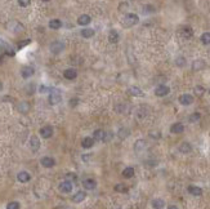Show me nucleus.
Here are the masks:
<instances>
[{
  "instance_id": "obj_1",
  "label": "nucleus",
  "mask_w": 210,
  "mask_h": 209,
  "mask_svg": "<svg viewBox=\"0 0 210 209\" xmlns=\"http://www.w3.org/2000/svg\"><path fill=\"white\" fill-rule=\"evenodd\" d=\"M139 22V17L137 16V14H134V13H128L127 16L124 17V19H122V26L124 27H133V26H135Z\"/></svg>"
},
{
  "instance_id": "obj_2",
  "label": "nucleus",
  "mask_w": 210,
  "mask_h": 209,
  "mask_svg": "<svg viewBox=\"0 0 210 209\" xmlns=\"http://www.w3.org/2000/svg\"><path fill=\"white\" fill-rule=\"evenodd\" d=\"M7 28L10 30V31H13V33H16V34L22 33V31L25 30L23 25L19 23L18 21H10V22H8V23H7Z\"/></svg>"
},
{
  "instance_id": "obj_3",
  "label": "nucleus",
  "mask_w": 210,
  "mask_h": 209,
  "mask_svg": "<svg viewBox=\"0 0 210 209\" xmlns=\"http://www.w3.org/2000/svg\"><path fill=\"white\" fill-rule=\"evenodd\" d=\"M49 48H50V52L53 54H59L61 52L65 49V44L62 43V41H53Z\"/></svg>"
},
{
  "instance_id": "obj_4",
  "label": "nucleus",
  "mask_w": 210,
  "mask_h": 209,
  "mask_svg": "<svg viewBox=\"0 0 210 209\" xmlns=\"http://www.w3.org/2000/svg\"><path fill=\"white\" fill-rule=\"evenodd\" d=\"M50 96H49V103L50 104H57V103H59L61 101H62V97H61V94L57 92V90H54V89H50Z\"/></svg>"
},
{
  "instance_id": "obj_5",
  "label": "nucleus",
  "mask_w": 210,
  "mask_h": 209,
  "mask_svg": "<svg viewBox=\"0 0 210 209\" xmlns=\"http://www.w3.org/2000/svg\"><path fill=\"white\" fill-rule=\"evenodd\" d=\"M58 189L61 192H63V194H70L72 191V183L70 181H63V182H61L59 186H58Z\"/></svg>"
},
{
  "instance_id": "obj_6",
  "label": "nucleus",
  "mask_w": 210,
  "mask_h": 209,
  "mask_svg": "<svg viewBox=\"0 0 210 209\" xmlns=\"http://www.w3.org/2000/svg\"><path fill=\"white\" fill-rule=\"evenodd\" d=\"M40 163L44 168H53V166L56 165V160L53 158H50V156H44V158H41Z\"/></svg>"
},
{
  "instance_id": "obj_7",
  "label": "nucleus",
  "mask_w": 210,
  "mask_h": 209,
  "mask_svg": "<svg viewBox=\"0 0 210 209\" xmlns=\"http://www.w3.org/2000/svg\"><path fill=\"white\" fill-rule=\"evenodd\" d=\"M169 92H170L169 87H166V85H159V87L155 89V94H156L157 97H165V96L169 94Z\"/></svg>"
},
{
  "instance_id": "obj_8",
  "label": "nucleus",
  "mask_w": 210,
  "mask_h": 209,
  "mask_svg": "<svg viewBox=\"0 0 210 209\" xmlns=\"http://www.w3.org/2000/svg\"><path fill=\"white\" fill-rule=\"evenodd\" d=\"M40 135L43 138H50L52 135H53V128L50 127V125H45V127H43L40 129Z\"/></svg>"
},
{
  "instance_id": "obj_9",
  "label": "nucleus",
  "mask_w": 210,
  "mask_h": 209,
  "mask_svg": "<svg viewBox=\"0 0 210 209\" xmlns=\"http://www.w3.org/2000/svg\"><path fill=\"white\" fill-rule=\"evenodd\" d=\"M30 147L34 152H36L39 149H40V141L36 135H32V137L30 138Z\"/></svg>"
},
{
  "instance_id": "obj_10",
  "label": "nucleus",
  "mask_w": 210,
  "mask_h": 209,
  "mask_svg": "<svg viewBox=\"0 0 210 209\" xmlns=\"http://www.w3.org/2000/svg\"><path fill=\"white\" fill-rule=\"evenodd\" d=\"M63 76L67 80H73V79H76V76H78V71L75 69H67L63 72Z\"/></svg>"
},
{
  "instance_id": "obj_11",
  "label": "nucleus",
  "mask_w": 210,
  "mask_h": 209,
  "mask_svg": "<svg viewBox=\"0 0 210 209\" xmlns=\"http://www.w3.org/2000/svg\"><path fill=\"white\" fill-rule=\"evenodd\" d=\"M82 186H84V189H85V190H94V189H96V186H97V182L94 180H92V178H87V180L82 181Z\"/></svg>"
},
{
  "instance_id": "obj_12",
  "label": "nucleus",
  "mask_w": 210,
  "mask_h": 209,
  "mask_svg": "<svg viewBox=\"0 0 210 209\" xmlns=\"http://www.w3.org/2000/svg\"><path fill=\"white\" fill-rule=\"evenodd\" d=\"M181 35H182V38H184V39H191L192 35H193V31H192V28H191L190 26H184V27H182V30H181Z\"/></svg>"
},
{
  "instance_id": "obj_13",
  "label": "nucleus",
  "mask_w": 210,
  "mask_h": 209,
  "mask_svg": "<svg viewBox=\"0 0 210 209\" xmlns=\"http://www.w3.org/2000/svg\"><path fill=\"white\" fill-rule=\"evenodd\" d=\"M17 180H18L19 182H22V183H26V182H28V181L31 180V176H30V173L22 171V172H19V173L17 174Z\"/></svg>"
},
{
  "instance_id": "obj_14",
  "label": "nucleus",
  "mask_w": 210,
  "mask_h": 209,
  "mask_svg": "<svg viewBox=\"0 0 210 209\" xmlns=\"http://www.w3.org/2000/svg\"><path fill=\"white\" fill-rule=\"evenodd\" d=\"M34 69L32 67H30V66H26V67H23L22 69V71H21V75H22V78L23 79H28V78H31L34 75Z\"/></svg>"
},
{
  "instance_id": "obj_15",
  "label": "nucleus",
  "mask_w": 210,
  "mask_h": 209,
  "mask_svg": "<svg viewBox=\"0 0 210 209\" xmlns=\"http://www.w3.org/2000/svg\"><path fill=\"white\" fill-rule=\"evenodd\" d=\"M179 102L183 104V106H188V104H191L193 102V97L191 94H182L179 97Z\"/></svg>"
},
{
  "instance_id": "obj_16",
  "label": "nucleus",
  "mask_w": 210,
  "mask_h": 209,
  "mask_svg": "<svg viewBox=\"0 0 210 209\" xmlns=\"http://www.w3.org/2000/svg\"><path fill=\"white\" fill-rule=\"evenodd\" d=\"M183 130H184V125L182 123H175V124H173L172 127H170V132L174 133V134H179Z\"/></svg>"
},
{
  "instance_id": "obj_17",
  "label": "nucleus",
  "mask_w": 210,
  "mask_h": 209,
  "mask_svg": "<svg viewBox=\"0 0 210 209\" xmlns=\"http://www.w3.org/2000/svg\"><path fill=\"white\" fill-rule=\"evenodd\" d=\"M90 21H92L90 16H88V14H81V16L78 18V23H79L80 26H87V25L90 23Z\"/></svg>"
},
{
  "instance_id": "obj_18",
  "label": "nucleus",
  "mask_w": 210,
  "mask_h": 209,
  "mask_svg": "<svg viewBox=\"0 0 210 209\" xmlns=\"http://www.w3.org/2000/svg\"><path fill=\"white\" fill-rule=\"evenodd\" d=\"M119 33L116 30H111L110 33H108V40H110V43H112V44H116L118 41H119Z\"/></svg>"
},
{
  "instance_id": "obj_19",
  "label": "nucleus",
  "mask_w": 210,
  "mask_h": 209,
  "mask_svg": "<svg viewBox=\"0 0 210 209\" xmlns=\"http://www.w3.org/2000/svg\"><path fill=\"white\" fill-rule=\"evenodd\" d=\"M85 197H87L85 192H84V191H79V192H76L75 195L72 196V201L73 203H81L82 200H85Z\"/></svg>"
},
{
  "instance_id": "obj_20",
  "label": "nucleus",
  "mask_w": 210,
  "mask_h": 209,
  "mask_svg": "<svg viewBox=\"0 0 210 209\" xmlns=\"http://www.w3.org/2000/svg\"><path fill=\"white\" fill-rule=\"evenodd\" d=\"M104 135H106V132L102 129H97V130H94L93 138L94 141H104Z\"/></svg>"
},
{
  "instance_id": "obj_21",
  "label": "nucleus",
  "mask_w": 210,
  "mask_h": 209,
  "mask_svg": "<svg viewBox=\"0 0 210 209\" xmlns=\"http://www.w3.org/2000/svg\"><path fill=\"white\" fill-rule=\"evenodd\" d=\"M205 66H206V64H205V61H202V59H196V61H193V64H192V69L195 71L202 70Z\"/></svg>"
},
{
  "instance_id": "obj_22",
  "label": "nucleus",
  "mask_w": 210,
  "mask_h": 209,
  "mask_svg": "<svg viewBox=\"0 0 210 209\" xmlns=\"http://www.w3.org/2000/svg\"><path fill=\"white\" fill-rule=\"evenodd\" d=\"M93 145H94V138L93 137H85L81 142V146L84 149H90V147H93Z\"/></svg>"
},
{
  "instance_id": "obj_23",
  "label": "nucleus",
  "mask_w": 210,
  "mask_h": 209,
  "mask_svg": "<svg viewBox=\"0 0 210 209\" xmlns=\"http://www.w3.org/2000/svg\"><path fill=\"white\" fill-rule=\"evenodd\" d=\"M128 93L130 96H134V97H139V96H143V92L138 88V87H129L128 89Z\"/></svg>"
},
{
  "instance_id": "obj_24",
  "label": "nucleus",
  "mask_w": 210,
  "mask_h": 209,
  "mask_svg": "<svg viewBox=\"0 0 210 209\" xmlns=\"http://www.w3.org/2000/svg\"><path fill=\"white\" fill-rule=\"evenodd\" d=\"M188 192H190L191 195H193V196H201L202 195V190L200 189V187H197V186H190V187H188Z\"/></svg>"
},
{
  "instance_id": "obj_25",
  "label": "nucleus",
  "mask_w": 210,
  "mask_h": 209,
  "mask_svg": "<svg viewBox=\"0 0 210 209\" xmlns=\"http://www.w3.org/2000/svg\"><path fill=\"white\" fill-rule=\"evenodd\" d=\"M179 151L183 152V154H188L192 151V146L188 143V142H183L181 146H179Z\"/></svg>"
},
{
  "instance_id": "obj_26",
  "label": "nucleus",
  "mask_w": 210,
  "mask_h": 209,
  "mask_svg": "<svg viewBox=\"0 0 210 209\" xmlns=\"http://www.w3.org/2000/svg\"><path fill=\"white\" fill-rule=\"evenodd\" d=\"M81 36L85 38V39L93 38L94 36V30L93 28H82L81 30Z\"/></svg>"
},
{
  "instance_id": "obj_27",
  "label": "nucleus",
  "mask_w": 210,
  "mask_h": 209,
  "mask_svg": "<svg viewBox=\"0 0 210 209\" xmlns=\"http://www.w3.org/2000/svg\"><path fill=\"white\" fill-rule=\"evenodd\" d=\"M3 50H4V53H5L7 56H9V57L14 56V50H13V48L10 47L8 43H3Z\"/></svg>"
},
{
  "instance_id": "obj_28",
  "label": "nucleus",
  "mask_w": 210,
  "mask_h": 209,
  "mask_svg": "<svg viewBox=\"0 0 210 209\" xmlns=\"http://www.w3.org/2000/svg\"><path fill=\"white\" fill-rule=\"evenodd\" d=\"M165 206V201L162 199H155L152 200V208L153 209H162Z\"/></svg>"
},
{
  "instance_id": "obj_29",
  "label": "nucleus",
  "mask_w": 210,
  "mask_h": 209,
  "mask_svg": "<svg viewBox=\"0 0 210 209\" xmlns=\"http://www.w3.org/2000/svg\"><path fill=\"white\" fill-rule=\"evenodd\" d=\"M133 176H134V168H132V166H128V168L122 171V177H125V178H132Z\"/></svg>"
},
{
  "instance_id": "obj_30",
  "label": "nucleus",
  "mask_w": 210,
  "mask_h": 209,
  "mask_svg": "<svg viewBox=\"0 0 210 209\" xmlns=\"http://www.w3.org/2000/svg\"><path fill=\"white\" fill-rule=\"evenodd\" d=\"M49 27L50 28H53V30H58L62 27V22L59 19H52L50 22H49Z\"/></svg>"
},
{
  "instance_id": "obj_31",
  "label": "nucleus",
  "mask_w": 210,
  "mask_h": 209,
  "mask_svg": "<svg viewBox=\"0 0 210 209\" xmlns=\"http://www.w3.org/2000/svg\"><path fill=\"white\" fill-rule=\"evenodd\" d=\"M17 109L19 110V112H27L28 111V109H30V106H28V103L27 102H21V103H18V106H17Z\"/></svg>"
},
{
  "instance_id": "obj_32",
  "label": "nucleus",
  "mask_w": 210,
  "mask_h": 209,
  "mask_svg": "<svg viewBox=\"0 0 210 209\" xmlns=\"http://www.w3.org/2000/svg\"><path fill=\"white\" fill-rule=\"evenodd\" d=\"M115 191L116 192H121V194H125V192H128V187L125 186L124 183H119L115 186Z\"/></svg>"
},
{
  "instance_id": "obj_33",
  "label": "nucleus",
  "mask_w": 210,
  "mask_h": 209,
  "mask_svg": "<svg viewBox=\"0 0 210 209\" xmlns=\"http://www.w3.org/2000/svg\"><path fill=\"white\" fill-rule=\"evenodd\" d=\"M201 43L205 44V45L210 44V33H204L201 35Z\"/></svg>"
},
{
  "instance_id": "obj_34",
  "label": "nucleus",
  "mask_w": 210,
  "mask_h": 209,
  "mask_svg": "<svg viewBox=\"0 0 210 209\" xmlns=\"http://www.w3.org/2000/svg\"><path fill=\"white\" fill-rule=\"evenodd\" d=\"M193 92H195V94H196L197 97H201L204 93H205V89H204V87H201V85H197V87H195Z\"/></svg>"
},
{
  "instance_id": "obj_35",
  "label": "nucleus",
  "mask_w": 210,
  "mask_h": 209,
  "mask_svg": "<svg viewBox=\"0 0 210 209\" xmlns=\"http://www.w3.org/2000/svg\"><path fill=\"white\" fill-rule=\"evenodd\" d=\"M188 119H190L191 123H196V121H198V120L201 119V115L198 114V112H193L192 115H190V118H188Z\"/></svg>"
},
{
  "instance_id": "obj_36",
  "label": "nucleus",
  "mask_w": 210,
  "mask_h": 209,
  "mask_svg": "<svg viewBox=\"0 0 210 209\" xmlns=\"http://www.w3.org/2000/svg\"><path fill=\"white\" fill-rule=\"evenodd\" d=\"M19 208H21V205L18 201H10L7 204V209H19Z\"/></svg>"
},
{
  "instance_id": "obj_37",
  "label": "nucleus",
  "mask_w": 210,
  "mask_h": 209,
  "mask_svg": "<svg viewBox=\"0 0 210 209\" xmlns=\"http://www.w3.org/2000/svg\"><path fill=\"white\" fill-rule=\"evenodd\" d=\"M153 12H155V8L152 5H144V8H143L144 14H150V13H153Z\"/></svg>"
},
{
  "instance_id": "obj_38",
  "label": "nucleus",
  "mask_w": 210,
  "mask_h": 209,
  "mask_svg": "<svg viewBox=\"0 0 210 209\" xmlns=\"http://www.w3.org/2000/svg\"><path fill=\"white\" fill-rule=\"evenodd\" d=\"M31 43V40H22V41H19V43L17 44V49H22L23 47H26V45H28Z\"/></svg>"
},
{
  "instance_id": "obj_39",
  "label": "nucleus",
  "mask_w": 210,
  "mask_h": 209,
  "mask_svg": "<svg viewBox=\"0 0 210 209\" xmlns=\"http://www.w3.org/2000/svg\"><path fill=\"white\" fill-rule=\"evenodd\" d=\"M128 134H129V130H128L127 128H122V129H120V132H119V137H120V138H127Z\"/></svg>"
},
{
  "instance_id": "obj_40",
  "label": "nucleus",
  "mask_w": 210,
  "mask_h": 209,
  "mask_svg": "<svg viewBox=\"0 0 210 209\" xmlns=\"http://www.w3.org/2000/svg\"><path fill=\"white\" fill-rule=\"evenodd\" d=\"M175 65H177V66H179V67L184 66V65H186V59H184L183 57H178V58L175 59Z\"/></svg>"
},
{
  "instance_id": "obj_41",
  "label": "nucleus",
  "mask_w": 210,
  "mask_h": 209,
  "mask_svg": "<svg viewBox=\"0 0 210 209\" xmlns=\"http://www.w3.org/2000/svg\"><path fill=\"white\" fill-rule=\"evenodd\" d=\"M18 4H19V7H28L30 4H31V0H18Z\"/></svg>"
},
{
  "instance_id": "obj_42",
  "label": "nucleus",
  "mask_w": 210,
  "mask_h": 209,
  "mask_svg": "<svg viewBox=\"0 0 210 209\" xmlns=\"http://www.w3.org/2000/svg\"><path fill=\"white\" fill-rule=\"evenodd\" d=\"M66 180L70 181V182H71V181H75V180H76V176L73 174V173H68V174L66 176Z\"/></svg>"
},
{
  "instance_id": "obj_43",
  "label": "nucleus",
  "mask_w": 210,
  "mask_h": 209,
  "mask_svg": "<svg viewBox=\"0 0 210 209\" xmlns=\"http://www.w3.org/2000/svg\"><path fill=\"white\" fill-rule=\"evenodd\" d=\"M127 8H128L127 3H121L120 7H119V10H120V12H124V10H127Z\"/></svg>"
},
{
  "instance_id": "obj_44",
  "label": "nucleus",
  "mask_w": 210,
  "mask_h": 209,
  "mask_svg": "<svg viewBox=\"0 0 210 209\" xmlns=\"http://www.w3.org/2000/svg\"><path fill=\"white\" fill-rule=\"evenodd\" d=\"M78 103H79V99H78V98H72V99H71V102H70V104H71L72 107H75Z\"/></svg>"
},
{
  "instance_id": "obj_45",
  "label": "nucleus",
  "mask_w": 210,
  "mask_h": 209,
  "mask_svg": "<svg viewBox=\"0 0 210 209\" xmlns=\"http://www.w3.org/2000/svg\"><path fill=\"white\" fill-rule=\"evenodd\" d=\"M39 90H40L41 93H47V92H50V88H47V87H44V85H41Z\"/></svg>"
},
{
  "instance_id": "obj_46",
  "label": "nucleus",
  "mask_w": 210,
  "mask_h": 209,
  "mask_svg": "<svg viewBox=\"0 0 210 209\" xmlns=\"http://www.w3.org/2000/svg\"><path fill=\"white\" fill-rule=\"evenodd\" d=\"M150 135H151V137H156V138H159V137H160V133H157V132H156V133H155V132H151V133H150Z\"/></svg>"
},
{
  "instance_id": "obj_47",
  "label": "nucleus",
  "mask_w": 210,
  "mask_h": 209,
  "mask_svg": "<svg viewBox=\"0 0 210 209\" xmlns=\"http://www.w3.org/2000/svg\"><path fill=\"white\" fill-rule=\"evenodd\" d=\"M168 209H178V208H177L175 205H170V206H169V208H168Z\"/></svg>"
},
{
  "instance_id": "obj_48",
  "label": "nucleus",
  "mask_w": 210,
  "mask_h": 209,
  "mask_svg": "<svg viewBox=\"0 0 210 209\" xmlns=\"http://www.w3.org/2000/svg\"><path fill=\"white\" fill-rule=\"evenodd\" d=\"M2 89H3V83L0 81V90H2Z\"/></svg>"
},
{
  "instance_id": "obj_49",
  "label": "nucleus",
  "mask_w": 210,
  "mask_h": 209,
  "mask_svg": "<svg viewBox=\"0 0 210 209\" xmlns=\"http://www.w3.org/2000/svg\"><path fill=\"white\" fill-rule=\"evenodd\" d=\"M41 2H49V0H41Z\"/></svg>"
},
{
  "instance_id": "obj_50",
  "label": "nucleus",
  "mask_w": 210,
  "mask_h": 209,
  "mask_svg": "<svg viewBox=\"0 0 210 209\" xmlns=\"http://www.w3.org/2000/svg\"><path fill=\"white\" fill-rule=\"evenodd\" d=\"M209 93H210V89H209Z\"/></svg>"
}]
</instances>
